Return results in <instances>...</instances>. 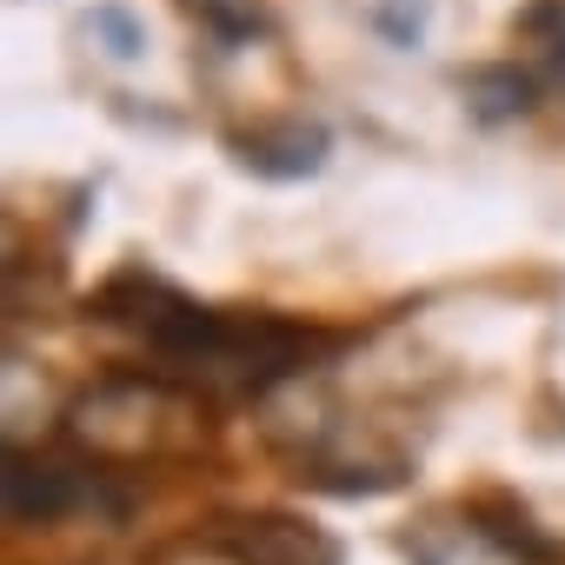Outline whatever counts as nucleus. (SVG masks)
<instances>
[{
    "mask_svg": "<svg viewBox=\"0 0 565 565\" xmlns=\"http://www.w3.org/2000/svg\"><path fill=\"white\" fill-rule=\"evenodd\" d=\"M100 313L153 353V373H167L193 393H273V386L300 380L320 347L294 320L200 307L180 287L147 279V273H120L100 294Z\"/></svg>",
    "mask_w": 565,
    "mask_h": 565,
    "instance_id": "1",
    "label": "nucleus"
},
{
    "mask_svg": "<svg viewBox=\"0 0 565 565\" xmlns=\"http://www.w3.org/2000/svg\"><path fill=\"white\" fill-rule=\"evenodd\" d=\"M61 419L87 466H167L206 446V399L167 373H107Z\"/></svg>",
    "mask_w": 565,
    "mask_h": 565,
    "instance_id": "2",
    "label": "nucleus"
},
{
    "mask_svg": "<svg viewBox=\"0 0 565 565\" xmlns=\"http://www.w3.org/2000/svg\"><path fill=\"white\" fill-rule=\"evenodd\" d=\"M107 479L114 472H100V466H61V459L14 452L8 459V519L14 525H61L81 512H120V492Z\"/></svg>",
    "mask_w": 565,
    "mask_h": 565,
    "instance_id": "3",
    "label": "nucleus"
},
{
    "mask_svg": "<svg viewBox=\"0 0 565 565\" xmlns=\"http://www.w3.org/2000/svg\"><path fill=\"white\" fill-rule=\"evenodd\" d=\"M406 558L413 565H539L545 545L525 525H492L479 505L459 512H433L406 532Z\"/></svg>",
    "mask_w": 565,
    "mask_h": 565,
    "instance_id": "4",
    "label": "nucleus"
},
{
    "mask_svg": "<svg viewBox=\"0 0 565 565\" xmlns=\"http://www.w3.org/2000/svg\"><path fill=\"white\" fill-rule=\"evenodd\" d=\"M220 552L233 565H340V539L294 512H239L220 525Z\"/></svg>",
    "mask_w": 565,
    "mask_h": 565,
    "instance_id": "5",
    "label": "nucleus"
},
{
    "mask_svg": "<svg viewBox=\"0 0 565 565\" xmlns=\"http://www.w3.org/2000/svg\"><path fill=\"white\" fill-rule=\"evenodd\" d=\"M239 147V167H253V173H266V180H300V173H320L327 167V127L320 120H273V127H253V134H239L233 140Z\"/></svg>",
    "mask_w": 565,
    "mask_h": 565,
    "instance_id": "6",
    "label": "nucleus"
},
{
    "mask_svg": "<svg viewBox=\"0 0 565 565\" xmlns=\"http://www.w3.org/2000/svg\"><path fill=\"white\" fill-rule=\"evenodd\" d=\"M512 41L525 54V74L552 94H565V0H532L512 21Z\"/></svg>",
    "mask_w": 565,
    "mask_h": 565,
    "instance_id": "7",
    "label": "nucleus"
},
{
    "mask_svg": "<svg viewBox=\"0 0 565 565\" xmlns=\"http://www.w3.org/2000/svg\"><path fill=\"white\" fill-rule=\"evenodd\" d=\"M186 14H193V21H200V34H206V41H220L226 54H239V47H253V41H266V34H273L266 0H186Z\"/></svg>",
    "mask_w": 565,
    "mask_h": 565,
    "instance_id": "8",
    "label": "nucleus"
},
{
    "mask_svg": "<svg viewBox=\"0 0 565 565\" xmlns=\"http://www.w3.org/2000/svg\"><path fill=\"white\" fill-rule=\"evenodd\" d=\"M87 28L107 41V54H114V61H140V54H147V34H140V21H134L127 8H94V14H87Z\"/></svg>",
    "mask_w": 565,
    "mask_h": 565,
    "instance_id": "9",
    "label": "nucleus"
}]
</instances>
